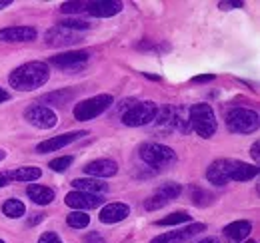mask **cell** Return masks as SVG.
I'll use <instances>...</instances> for the list:
<instances>
[{
    "label": "cell",
    "instance_id": "cell-1",
    "mask_svg": "<svg viewBox=\"0 0 260 243\" xmlns=\"http://www.w3.org/2000/svg\"><path fill=\"white\" fill-rule=\"evenodd\" d=\"M258 176V168L240 159H216L206 170V180L214 185H226L228 182H248Z\"/></svg>",
    "mask_w": 260,
    "mask_h": 243
},
{
    "label": "cell",
    "instance_id": "cell-2",
    "mask_svg": "<svg viewBox=\"0 0 260 243\" xmlns=\"http://www.w3.org/2000/svg\"><path fill=\"white\" fill-rule=\"evenodd\" d=\"M50 78V70L46 62H26L18 66L16 70L10 72L8 82L14 90L18 92H30L36 88H42Z\"/></svg>",
    "mask_w": 260,
    "mask_h": 243
},
{
    "label": "cell",
    "instance_id": "cell-3",
    "mask_svg": "<svg viewBox=\"0 0 260 243\" xmlns=\"http://www.w3.org/2000/svg\"><path fill=\"white\" fill-rule=\"evenodd\" d=\"M188 118H190V130H194L200 138L208 140L216 134L218 122L214 116V110L208 104H194L192 108H188Z\"/></svg>",
    "mask_w": 260,
    "mask_h": 243
},
{
    "label": "cell",
    "instance_id": "cell-4",
    "mask_svg": "<svg viewBox=\"0 0 260 243\" xmlns=\"http://www.w3.org/2000/svg\"><path fill=\"white\" fill-rule=\"evenodd\" d=\"M158 114V104L146 100V102H132L124 108L122 112V124L130 128H138V126H148L152 124Z\"/></svg>",
    "mask_w": 260,
    "mask_h": 243
},
{
    "label": "cell",
    "instance_id": "cell-5",
    "mask_svg": "<svg viewBox=\"0 0 260 243\" xmlns=\"http://www.w3.org/2000/svg\"><path fill=\"white\" fill-rule=\"evenodd\" d=\"M114 104V98L110 94H98L88 100H82L74 106V118L78 122H90L102 116L110 106Z\"/></svg>",
    "mask_w": 260,
    "mask_h": 243
},
{
    "label": "cell",
    "instance_id": "cell-6",
    "mask_svg": "<svg viewBox=\"0 0 260 243\" xmlns=\"http://www.w3.org/2000/svg\"><path fill=\"white\" fill-rule=\"evenodd\" d=\"M226 126L234 134H252L258 130L260 118L254 110L248 108H230L224 116Z\"/></svg>",
    "mask_w": 260,
    "mask_h": 243
},
{
    "label": "cell",
    "instance_id": "cell-7",
    "mask_svg": "<svg viewBox=\"0 0 260 243\" xmlns=\"http://www.w3.org/2000/svg\"><path fill=\"white\" fill-rule=\"evenodd\" d=\"M140 159L150 168H166L176 164V153L172 148L164 144H142L140 146Z\"/></svg>",
    "mask_w": 260,
    "mask_h": 243
},
{
    "label": "cell",
    "instance_id": "cell-8",
    "mask_svg": "<svg viewBox=\"0 0 260 243\" xmlns=\"http://www.w3.org/2000/svg\"><path fill=\"white\" fill-rule=\"evenodd\" d=\"M24 120L28 122L30 126H34V128H38V130H50V128H54L58 124V116L48 106L32 104L30 108H26Z\"/></svg>",
    "mask_w": 260,
    "mask_h": 243
},
{
    "label": "cell",
    "instance_id": "cell-9",
    "mask_svg": "<svg viewBox=\"0 0 260 243\" xmlns=\"http://www.w3.org/2000/svg\"><path fill=\"white\" fill-rule=\"evenodd\" d=\"M204 229H206L204 223H190V225H186V227L160 233V235H156L150 243H184V241H188V239H192L194 235H198V233L204 231Z\"/></svg>",
    "mask_w": 260,
    "mask_h": 243
},
{
    "label": "cell",
    "instance_id": "cell-10",
    "mask_svg": "<svg viewBox=\"0 0 260 243\" xmlns=\"http://www.w3.org/2000/svg\"><path fill=\"white\" fill-rule=\"evenodd\" d=\"M82 42V36L78 32H72L68 28H62V26H54L46 32L44 36V44L50 46V48H62V46H74Z\"/></svg>",
    "mask_w": 260,
    "mask_h": 243
},
{
    "label": "cell",
    "instance_id": "cell-11",
    "mask_svg": "<svg viewBox=\"0 0 260 243\" xmlns=\"http://www.w3.org/2000/svg\"><path fill=\"white\" fill-rule=\"evenodd\" d=\"M84 136H88V132H66V134H60V136H54V138H48V140L40 142L36 146V152L38 153L58 152V150H62L66 146H70L72 142L84 138Z\"/></svg>",
    "mask_w": 260,
    "mask_h": 243
},
{
    "label": "cell",
    "instance_id": "cell-12",
    "mask_svg": "<svg viewBox=\"0 0 260 243\" xmlns=\"http://www.w3.org/2000/svg\"><path fill=\"white\" fill-rule=\"evenodd\" d=\"M104 199L94 193H86V191H70L66 193L64 204L68 208H72L74 212H86V210H94L102 204Z\"/></svg>",
    "mask_w": 260,
    "mask_h": 243
},
{
    "label": "cell",
    "instance_id": "cell-13",
    "mask_svg": "<svg viewBox=\"0 0 260 243\" xmlns=\"http://www.w3.org/2000/svg\"><path fill=\"white\" fill-rule=\"evenodd\" d=\"M90 58V52L86 50H74V52H64V54H58V56H52L50 64L52 66H58L62 70H80L84 68V64Z\"/></svg>",
    "mask_w": 260,
    "mask_h": 243
},
{
    "label": "cell",
    "instance_id": "cell-14",
    "mask_svg": "<svg viewBox=\"0 0 260 243\" xmlns=\"http://www.w3.org/2000/svg\"><path fill=\"white\" fill-rule=\"evenodd\" d=\"M118 172V164L114 159H108V157H100V159H94L90 164H86L84 168V174L88 178H112L116 176Z\"/></svg>",
    "mask_w": 260,
    "mask_h": 243
},
{
    "label": "cell",
    "instance_id": "cell-15",
    "mask_svg": "<svg viewBox=\"0 0 260 243\" xmlns=\"http://www.w3.org/2000/svg\"><path fill=\"white\" fill-rule=\"evenodd\" d=\"M86 12L96 18H110L118 12H122V2L116 0H92L86 2Z\"/></svg>",
    "mask_w": 260,
    "mask_h": 243
},
{
    "label": "cell",
    "instance_id": "cell-16",
    "mask_svg": "<svg viewBox=\"0 0 260 243\" xmlns=\"http://www.w3.org/2000/svg\"><path fill=\"white\" fill-rule=\"evenodd\" d=\"M38 32L32 26H8L0 30V42H32Z\"/></svg>",
    "mask_w": 260,
    "mask_h": 243
},
{
    "label": "cell",
    "instance_id": "cell-17",
    "mask_svg": "<svg viewBox=\"0 0 260 243\" xmlns=\"http://www.w3.org/2000/svg\"><path fill=\"white\" fill-rule=\"evenodd\" d=\"M250 231H252L250 221L238 219V221L228 223L226 227L222 229V235H224V239H226L228 243H240L242 239H246V237L250 235Z\"/></svg>",
    "mask_w": 260,
    "mask_h": 243
},
{
    "label": "cell",
    "instance_id": "cell-18",
    "mask_svg": "<svg viewBox=\"0 0 260 243\" xmlns=\"http://www.w3.org/2000/svg\"><path fill=\"white\" fill-rule=\"evenodd\" d=\"M128 215H130V208L126 204H108L100 212V221L106 223V225H112V223H118V221L126 219Z\"/></svg>",
    "mask_w": 260,
    "mask_h": 243
},
{
    "label": "cell",
    "instance_id": "cell-19",
    "mask_svg": "<svg viewBox=\"0 0 260 243\" xmlns=\"http://www.w3.org/2000/svg\"><path fill=\"white\" fill-rule=\"evenodd\" d=\"M40 176H42V170H40V168L26 166V168H16V170H12V172H6V174H2L0 178L6 180V182H8V180H14V182L30 183V182H36Z\"/></svg>",
    "mask_w": 260,
    "mask_h": 243
},
{
    "label": "cell",
    "instance_id": "cell-20",
    "mask_svg": "<svg viewBox=\"0 0 260 243\" xmlns=\"http://www.w3.org/2000/svg\"><path fill=\"white\" fill-rule=\"evenodd\" d=\"M26 193L36 206H48L54 199V189H50L46 185H40V183H30Z\"/></svg>",
    "mask_w": 260,
    "mask_h": 243
},
{
    "label": "cell",
    "instance_id": "cell-21",
    "mask_svg": "<svg viewBox=\"0 0 260 243\" xmlns=\"http://www.w3.org/2000/svg\"><path fill=\"white\" fill-rule=\"evenodd\" d=\"M154 126H156V130H160V132H164V134L174 132V130H176L174 108H172V106L158 108V114H156V118H154Z\"/></svg>",
    "mask_w": 260,
    "mask_h": 243
},
{
    "label": "cell",
    "instance_id": "cell-22",
    "mask_svg": "<svg viewBox=\"0 0 260 243\" xmlns=\"http://www.w3.org/2000/svg\"><path fill=\"white\" fill-rule=\"evenodd\" d=\"M72 187L76 191H86V193H94V195H100L108 189V185L100 180H94V178H80V180H74L72 182Z\"/></svg>",
    "mask_w": 260,
    "mask_h": 243
},
{
    "label": "cell",
    "instance_id": "cell-23",
    "mask_svg": "<svg viewBox=\"0 0 260 243\" xmlns=\"http://www.w3.org/2000/svg\"><path fill=\"white\" fill-rule=\"evenodd\" d=\"M74 96H76V90L50 92V94L42 96V102H44V104H52V106H64V104H68V102H70Z\"/></svg>",
    "mask_w": 260,
    "mask_h": 243
},
{
    "label": "cell",
    "instance_id": "cell-24",
    "mask_svg": "<svg viewBox=\"0 0 260 243\" xmlns=\"http://www.w3.org/2000/svg\"><path fill=\"white\" fill-rule=\"evenodd\" d=\"M24 212H26V208H24V204H22L20 199H8V201H4V206H2V213H4L6 217H10V219L22 217Z\"/></svg>",
    "mask_w": 260,
    "mask_h": 243
},
{
    "label": "cell",
    "instance_id": "cell-25",
    "mask_svg": "<svg viewBox=\"0 0 260 243\" xmlns=\"http://www.w3.org/2000/svg\"><path fill=\"white\" fill-rule=\"evenodd\" d=\"M190 197H192V204L198 206V208H206V206H210L214 201V195L210 191H206L202 187H196V185L190 187Z\"/></svg>",
    "mask_w": 260,
    "mask_h": 243
},
{
    "label": "cell",
    "instance_id": "cell-26",
    "mask_svg": "<svg viewBox=\"0 0 260 243\" xmlns=\"http://www.w3.org/2000/svg\"><path fill=\"white\" fill-rule=\"evenodd\" d=\"M174 122H176V130L178 132H182V134L190 132V118H188V110L186 108H182V106L174 108Z\"/></svg>",
    "mask_w": 260,
    "mask_h": 243
},
{
    "label": "cell",
    "instance_id": "cell-27",
    "mask_svg": "<svg viewBox=\"0 0 260 243\" xmlns=\"http://www.w3.org/2000/svg\"><path fill=\"white\" fill-rule=\"evenodd\" d=\"M190 221V215L186 212H174L170 213V215H166L162 219H158L156 221V225H160V227H166V225H182V223H188Z\"/></svg>",
    "mask_w": 260,
    "mask_h": 243
},
{
    "label": "cell",
    "instance_id": "cell-28",
    "mask_svg": "<svg viewBox=\"0 0 260 243\" xmlns=\"http://www.w3.org/2000/svg\"><path fill=\"white\" fill-rule=\"evenodd\" d=\"M66 223H68L70 227H74V229H84V227H88V223H90V215L86 212H72L66 217Z\"/></svg>",
    "mask_w": 260,
    "mask_h": 243
},
{
    "label": "cell",
    "instance_id": "cell-29",
    "mask_svg": "<svg viewBox=\"0 0 260 243\" xmlns=\"http://www.w3.org/2000/svg\"><path fill=\"white\" fill-rule=\"evenodd\" d=\"M156 191H158V193H162L168 201H172V199H176V197L182 193V185H180V183L168 182V183H162Z\"/></svg>",
    "mask_w": 260,
    "mask_h": 243
},
{
    "label": "cell",
    "instance_id": "cell-30",
    "mask_svg": "<svg viewBox=\"0 0 260 243\" xmlns=\"http://www.w3.org/2000/svg\"><path fill=\"white\" fill-rule=\"evenodd\" d=\"M58 26L68 28V30H72V32H78V30H86V28H90V22L72 16V18H66V20H62V22H58Z\"/></svg>",
    "mask_w": 260,
    "mask_h": 243
},
{
    "label": "cell",
    "instance_id": "cell-31",
    "mask_svg": "<svg viewBox=\"0 0 260 243\" xmlns=\"http://www.w3.org/2000/svg\"><path fill=\"white\" fill-rule=\"evenodd\" d=\"M170 201L164 197L162 193H158V191H154V195H150L146 201H144V208L148 210V212H156V210H160L164 206H168Z\"/></svg>",
    "mask_w": 260,
    "mask_h": 243
},
{
    "label": "cell",
    "instance_id": "cell-32",
    "mask_svg": "<svg viewBox=\"0 0 260 243\" xmlns=\"http://www.w3.org/2000/svg\"><path fill=\"white\" fill-rule=\"evenodd\" d=\"M48 166H50V170H54V172H66V170L72 166V155L56 157V159H52Z\"/></svg>",
    "mask_w": 260,
    "mask_h": 243
},
{
    "label": "cell",
    "instance_id": "cell-33",
    "mask_svg": "<svg viewBox=\"0 0 260 243\" xmlns=\"http://www.w3.org/2000/svg\"><path fill=\"white\" fill-rule=\"evenodd\" d=\"M82 10H86V2H64L60 6V12L64 14H78Z\"/></svg>",
    "mask_w": 260,
    "mask_h": 243
},
{
    "label": "cell",
    "instance_id": "cell-34",
    "mask_svg": "<svg viewBox=\"0 0 260 243\" xmlns=\"http://www.w3.org/2000/svg\"><path fill=\"white\" fill-rule=\"evenodd\" d=\"M38 243H62V239H60L54 231H46V233H42V235H40Z\"/></svg>",
    "mask_w": 260,
    "mask_h": 243
},
{
    "label": "cell",
    "instance_id": "cell-35",
    "mask_svg": "<svg viewBox=\"0 0 260 243\" xmlns=\"http://www.w3.org/2000/svg\"><path fill=\"white\" fill-rule=\"evenodd\" d=\"M84 243H104V239H102L98 233H88V235L84 237Z\"/></svg>",
    "mask_w": 260,
    "mask_h": 243
},
{
    "label": "cell",
    "instance_id": "cell-36",
    "mask_svg": "<svg viewBox=\"0 0 260 243\" xmlns=\"http://www.w3.org/2000/svg\"><path fill=\"white\" fill-rule=\"evenodd\" d=\"M214 80V76L212 74H206V76H196V78H192V82L194 84H204V82H212Z\"/></svg>",
    "mask_w": 260,
    "mask_h": 243
},
{
    "label": "cell",
    "instance_id": "cell-37",
    "mask_svg": "<svg viewBox=\"0 0 260 243\" xmlns=\"http://www.w3.org/2000/svg\"><path fill=\"white\" fill-rule=\"evenodd\" d=\"M218 6L224 8V10H230V8H242V2H220Z\"/></svg>",
    "mask_w": 260,
    "mask_h": 243
},
{
    "label": "cell",
    "instance_id": "cell-38",
    "mask_svg": "<svg viewBox=\"0 0 260 243\" xmlns=\"http://www.w3.org/2000/svg\"><path fill=\"white\" fill-rule=\"evenodd\" d=\"M258 148H260V144L258 142H254V144H252V157H254V161H258V157H260Z\"/></svg>",
    "mask_w": 260,
    "mask_h": 243
},
{
    "label": "cell",
    "instance_id": "cell-39",
    "mask_svg": "<svg viewBox=\"0 0 260 243\" xmlns=\"http://www.w3.org/2000/svg\"><path fill=\"white\" fill-rule=\"evenodd\" d=\"M6 100H10V94L4 90V88H0V104L6 102Z\"/></svg>",
    "mask_w": 260,
    "mask_h": 243
},
{
    "label": "cell",
    "instance_id": "cell-40",
    "mask_svg": "<svg viewBox=\"0 0 260 243\" xmlns=\"http://www.w3.org/2000/svg\"><path fill=\"white\" fill-rule=\"evenodd\" d=\"M44 219V215H40V213H36L32 219H30V225H34V223H38V221H42Z\"/></svg>",
    "mask_w": 260,
    "mask_h": 243
},
{
    "label": "cell",
    "instance_id": "cell-41",
    "mask_svg": "<svg viewBox=\"0 0 260 243\" xmlns=\"http://www.w3.org/2000/svg\"><path fill=\"white\" fill-rule=\"evenodd\" d=\"M200 243H218V239L216 237H206V239H202Z\"/></svg>",
    "mask_w": 260,
    "mask_h": 243
},
{
    "label": "cell",
    "instance_id": "cell-42",
    "mask_svg": "<svg viewBox=\"0 0 260 243\" xmlns=\"http://www.w3.org/2000/svg\"><path fill=\"white\" fill-rule=\"evenodd\" d=\"M6 6H10V0H0V10L6 8Z\"/></svg>",
    "mask_w": 260,
    "mask_h": 243
},
{
    "label": "cell",
    "instance_id": "cell-43",
    "mask_svg": "<svg viewBox=\"0 0 260 243\" xmlns=\"http://www.w3.org/2000/svg\"><path fill=\"white\" fill-rule=\"evenodd\" d=\"M4 157H6V152H4V150H0V161H2Z\"/></svg>",
    "mask_w": 260,
    "mask_h": 243
},
{
    "label": "cell",
    "instance_id": "cell-44",
    "mask_svg": "<svg viewBox=\"0 0 260 243\" xmlns=\"http://www.w3.org/2000/svg\"><path fill=\"white\" fill-rule=\"evenodd\" d=\"M6 183H8V182H6V180H2V178H0V187H4Z\"/></svg>",
    "mask_w": 260,
    "mask_h": 243
},
{
    "label": "cell",
    "instance_id": "cell-45",
    "mask_svg": "<svg viewBox=\"0 0 260 243\" xmlns=\"http://www.w3.org/2000/svg\"><path fill=\"white\" fill-rule=\"evenodd\" d=\"M244 243H256V241H252V239H250V241H244Z\"/></svg>",
    "mask_w": 260,
    "mask_h": 243
},
{
    "label": "cell",
    "instance_id": "cell-46",
    "mask_svg": "<svg viewBox=\"0 0 260 243\" xmlns=\"http://www.w3.org/2000/svg\"><path fill=\"white\" fill-rule=\"evenodd\" d=\"M0 243H4V241H2V239H0Z\"/></svg>",
    "mask_w": 260,
    "mask_h": 243
}]
</instances>
